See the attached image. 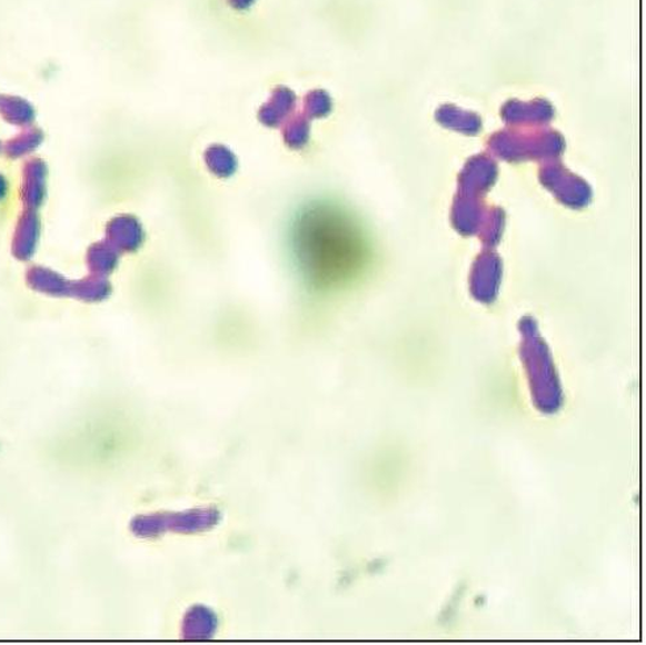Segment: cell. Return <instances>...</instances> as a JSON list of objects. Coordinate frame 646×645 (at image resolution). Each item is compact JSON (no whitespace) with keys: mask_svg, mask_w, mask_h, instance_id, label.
Here are the masks:
<instances>
[{"mask_svg":"<svg viewBox=\"0 0 646 645\" xmlns=\"http://www.w3.org/2000/svg\"><path fill=\"white\" fill-rule=\"evenodd\" d=\"M294 258L305 281L319 290L351 281L368 260V242L356 220L341 207L312 204L292 226Z\"/></svg>","mask_w":646,"mask_h":645,"instance_id":"cell-1","label":"cell"},{"mask_svg":"<svg viewBox=\"0 0 646 645\" xmlns=\"http://www.w3.org/2000/svg\"><path fill=\"white\" fill-rule=\"evenodd\" d=\"M207 167L215 176L231 177L237 169L235 156L225 147H211L205 156Z\"/></svg>","mask_w":646,"mask_h":645,"instance_id":"cell-2","label":"cell"}]
</instances>
